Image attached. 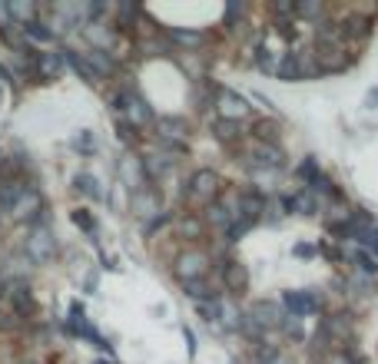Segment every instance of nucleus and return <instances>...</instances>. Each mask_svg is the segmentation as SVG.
<instances>
[{
	"instance_id": "nucleus-1",
	"label": "nucleus",
	"mask_w": 378,
	"mask_h": 364,
	"mask_svg": "<svg viewBox=\"0 0 378 364\" xmlns=\"http://www.w3.org/2000/svg\"><path fill=\"white\" fill-rule=\"evenodd\" d=\"M186 196L193 205H209V202L219 196V173L216 169H199V173L189 176L186 182Z\"/></svg>"
},
{
	"instance_id": "nucleus-2",
	"label": "nucleus",
	"mask_w": 378,
	"mask_h": 364,
	"mask_svg": "<svg viewBox=\"0 0 378 364\" xmlns=\"http://www.w3.org/2000/svg\"><path fill=\"white\" fill-rule=\"evenodd\" d=\"M173 272L176 278L183 282V285H189V282H199V278H206V272H209V255L199 249H186L176 255L173 262Z\"/></svg>"
},
{
	"instance_id": "nucleus-3",
	"label": "nucleus",
	"mask_w": 378,
	"mask_h": 364,
	"mask_svg": "<svg viewBox=\"0 0 378 364\" xmlns=\"http://www.w3.org/2000/svg\"><path fill=\"white\" fill-rule=\"evenodd\" d=\"M57 255V239L47 225H33V232L27 235V259L33 265H47L50 259Z\"/></svg>"
},
{
	"instance_id": "nucleus-4",
	"label": "nucleus",
	"mask_w": 378,
	"mask_h": 364,
	"mask_svg": "<svg viewBox=\"0 0 378 364\" xmlns=\"http://www.w3.org/2000/svg\"><path fill=\"white\" fill-rule=\"evenodd\" d=\"M252 321V325L259 328V331H269V328H279L282 321H285V315H282L279 301H269V298H259V301H252L249 315H246Z\"/></svg>"
},
{
	"instance_id": "nucleus-5",
	"label": "nucleus",
	"mask_w": 378,
	"mask_h": 364,
	"mask_svg": "<svg viewBox=\"0 0 378 364\" xmlns=\"http://www.w3.org/2000/svg\"><path fill=\"white\" fill-rule=\"evenodd\" d=\"M282 305L289 311V318H309L322 311V298L315 291H285L282 295Z\"/></svg>"
},
{
	"instance_id": "nucleus-6",
	"label": "nucleus",
	"mask_w": 378,
	"mask_h": 364,
	"mask_svg": "<svg viewBox=\"0 0 378 364\" xmlns=\"http://www.w3.org/2000/svg\"><path fill=\"white\" fill-rule=\"evenodd\" d=\"M40 209H43V196H40L33 186H27V189L20 192L17 202H14L7 212H10V215H14L17 222H27V219H37Z\"/></svg>"
},
{
	"instance_id": "nucleus-7",
	"label": "nucleus",
	"mask_w": 378,
	"mask_h": 364,
	"mask_svg": "<svg viewBox=\"0 0 378 364\" xmlns=\"http://www.w3.org/2000/svg\"><path fill=\"white\" fill-rule=\"evenodd\" d=\"M216 106H219V119H233V123H243V116H249V103H246L239 93L233 90H219L216 93Z\"/></svg>"
},
{
	"instance_id": "nucleus-8",
	"label": "nucleus",
	"mask_w": 378,
	"mask_h": 364,
	"mask_svg": "<svg viewBox=\"0 0 378 364\" xmlns=\"http://www.w3.org/2000/svg\"><path fill=\"white\" fill-rule=\"evenodd\" d=\"M249 159L259 166V169H269V173L285 166V153H282V146H269V143H252Z\"/></svg>"
},
{
	"instance_id": "nucleus-9",
	"label": "nucleus",
	"mask_w": 378,
	"mask_h": 364,
	"mask_svg": "<svg viewBox=\"0 0 378 364\" xmlns=\"http://www.w3.org/2000/svg\"><path fill=\"white\" fill-rule=\"evenodd\" d=\"M130 209H133V215H140V219H156L159 215V196H156V189H136L133 199H130Z\"/></svg>"
},
{
	"instance_id": "nucleus-10",
	"label": "nucleus",
	"mask_w": 378,
	"mask_h": 364,
	"mask_svg": "<svg viewBox=\"0 0 378 364\" xmlns=\"http://www.w3.org/2000/svg\"><path fill=\"white\" fill-rule=\"evenodd\" d=\"M223 285H226V291L243 295L246 288H249V269H246L243 262H223Z\"/></svg>"
},
{
	"instance_id": "nucleus-11",
	"label": "nucleus",
	"mask_w": 378,
	"mask_h": 364,
	"mask_svg": "<svg viewBox=\"0 0 378 364\" xmlns=\"http://www.w3.org/2000/svg\"><path fill=\"white\" fill-rule=\"evenodd\" d=\"M120 176H123V182L130 186V192L143 189V186H146L143 159H140V156H123V159H120Z\"/></svg>"
},
{
	"instance_id": "nucleus-12",
	"label": "nucleus",
	"mask_w": 378,
	"mask_h": 364,
	"mask_svg": "<svg viewBox=\"0 0 378 364\" xmlns=\"http://www.w3.org/2000/svg\"><path fill=\"white\" fill-rule=\"evenodd\" d=\"M372 33V20L362 17V14H352L339 23V37L342 40H365Z\"/></svg>"
},
{
	"instance_id": "nucleus-13",
	"label": "nucleus",
	"mask_w": 378,
	"mask_h": 364,
	"mask_svg": "<svg viewBox=\"0 0 378 364\" xmlns=\"http://www.w3.org/2000/svg\"><path fill=\"white\" fill-rule=\"evenodd\" d=\"M10 305H14L17 315H33V295H30V288L23 282L10 285Z\"/></svg>"
},
{
	"instance_id": "nucleus-14",
	"label": "nucleus",
	"mask_w": 378,
	"mask_h": 364,
	"mask_svg": "<svg viewBox=\"0 0 378 364\" xmlns=\"http://www.w3.org/2000/svg\"><path fill=\"white\" fill-rule=\"evenodd\" d=\"M87 67L93 70V77H113V57H110V50H90L87 53Z\"/></svg>"
},
{
	"instance_id": "nucleus-15",
	"label": "nucleus",
	"mask_w": 378,
	"mask_h": 364,
	"mask_svg": "<svg viewBox=\"0 0 378 364\" xmlns=\"http://www.w3.org/2000/svg\"><path fill=\"white\" fill-rule=\"evenodd\" d=\"M33 14H37V7H33L30 0H14V4H7V17H10V23H17V27L33 23Z\"/></svg>"
},
{
	"instance_id": "nucleus-16",
	"label": "nucleus",
	"mask_w": 378,
	"mask_h": 364,
	"mask_svg": "<svg viewBox=\"0 0 378 364\" xmlns=\"http://www.w3.org/2000/svg\"><path fill=\"white\" fill-rule=\"evenodd\" d=\"M213 133H216V139H223V143L233 146V143L243 139V123H233V119H216Z\"/></svg>"
},
{
	"instance_id": "nucleus-17",
	"label": "nucleus",
	"mask_w": 378,
	"mask_h": 364,
	"mask_svg": "<svg viewBox=\"0 0 378 364\" xmlns=\"http://www.w3.org/2000/svg\"><path fill=\"white\" fill-rule=\"evenodd\" d=\"M37 70H40V77H47V80H53L63 70V57L60 53H37Z\"/></svg>"
},
{
	"instance_id": "nucleus-18",
	"label": "nucleus",
	"mask_w": 378,
	"mask_h": 364,
	"mask_svg": "<svg viewBox=\"0 0 378 364\" xmlns=\"http://www.w3.org/2000/svg\"><path fill=\"white\" fill-rule=\"evenodd\" d=\"M275 77L285 80V83H299V80H302V67H299V60H295V53H289V57L279 60V67H275Z\"/></svg>"
},
{
	"instance_id": "nucleus-19",
	"label": "nucleus",
	"mask_w": 378,
	"mask_h": 364,
	"mask_svg": "<svg viewBox=\"0 0 378 364\" xmlns=\"http://www.w3.org/2000/svg\"><path fill=\"white\" fill-rule=\"evenodd\" d=\"M252 133L259 136L256 143H269V146H279V123L275 119H259L252 126Z\"/></svg>"
},
{
	"instance_id": "nucleus-20",
	"label": "nucleus",
	"mask_w": 378,
	"mask_h": 364,
	"mask_svg": "<svg viewBox=\"0 0 378 364\" xmlns=\"http://www.w3.org/2000/svg\"><path fill=\"white\" fill-rule=\"evenodd\" d=\"M219 321L226 325V331H236L243 325V311L236 308V301H219Z\"/></svg>"
},
{
	"instance_id": "nucleus-21",
	"label": "nucleus",
	"mask_w": 378,
	"mask_h": 364,
	"mask_svg": "<svg viewBox=\"0 0 378 364\" xmlns=\"http://www.w3.org/2000/svg\"><path fill=\"white\" fill-rule=\"evenodd\" d=\"M166 37L176 40V43H183V47H196V43H203V33H199V30H183V27H169V30H166Z\"/></svg>"
},
{
	"instance_id": "nucleus-22",
	"label": "nucleus",
	"mask_w": 378,
	"mask_h": 364,
	"mask_svg": "<svg viewBox=\"0 0 378 364\" xmlns=\"http://www.w3.org/2000/svg\"><path fill=\"white\" fill-rule=\"evenodd\" d=\"M110 37H113V33L107 30V23H90L87 40H90V43H97L93 50H107L110 47Z\"/></svg>"
},
{
	"instance_id": "nucleus-23",
	"label": "nucleus",
	"mask_w": 378,
	"mask_h": 364,
	"mask_svg": "<svg viewBox=\"0 0 378 364\" xmlns=\"http://www.w3.org/2000/svg\"><path fill=\"white\" fill-rule=\"evenodd\" d=\"M23 189H27L23 182H4V186H0V209H10Z\"/></svg>"
},
{
	"instance_id": "nucleus-24",
	"label": "nucleus",
	"mask_w": 378,
	"mask_h": 364,
	"mask_svg": "<svg viewBox=\"0 0 378 364\" xmlns=\"http://www.w3.org/2000/svg\"><path fill=\"white\" fill-rule=\"evenodd\" d=\"M186 295L193 298V301H206V298H216V291L206 278H199V282H189V285H186Z\"/></svg>"
},
{
	"instance_id": "nucleus-25",
	"label": "nucleus",
	"mask_w": 378,
	"mask_h": 364,
	"mask_svg": "<svg viewBox=\"0 0 378 364\" xmlns=\"http://www.w3.org/2000/svg\"><path fill=\"white\" fill-rule=\"evenodd\" d=\"M20 30H23L30 40H37V43H50V40H53V30H50L47 23H40V20H33V23H27V27H20Z\"/></svg>"
},
{
	"instance_id": "nucleus-26",
	"label": "nucleus",
	"mask_w": 378,
	"mask_h": 364,
	"mask_svg": "<svg viewBox=\"0 0 378 364\" xmlns=\"http://www.w3.org/2000/svg\"><path fill=\"white\" fill-rule=\"evenodd\" d=\"M73 182H77V189L83 192V196H90V199H100V196H103V189H100V182L93 179L90 173H80Z\"/></svg>"
},
{
	"instance_id": "nucleus-27",
	"label": "nucleus",
	"mask_w": 378,
	"mask_h": 364,
	"mask_svg": "<svg viewBox=\"0 0 378 364\" xmlns=\"http://www.w3.org/2000/svg\"><path fill=\"white\" fill-rule=\"evenodd\" d=\"M196 311L203 321H219V301L216 298H206V301H196Z\"/></svg>"
},
{
	"instance_id": "nucleus-28",
	"label": "nucleus",
	"mask_w": 378,
	"mask_h": 364,
	"mask_svg": "<svg viewBox=\"0 0 378 364\" xmlns=\"http://www.w3.org/2000/svg\"><path fill=\"white\" fill-rule=\"evenodd\" d=\"M73 225H77V229H83L87 235H97V219H93L87 209H77V212H73Z\"/></svg>"
},
{
	"instance_id": "nucleus-29",
	"label": "nucleus",
	"mask_w": 378,
	"mask_h": 364,
	"mask_svg": "<svg viewBox=\"0 0 378 364\" xmlns=\"http://www.w3.org/2000/svg\"><path fill=\"white\" fill-rule=\"evenodd\" d=\"M299 176L305 179V186H312V182H315V179L322 176V173H319V163H315L312 156H305V159L299 163Z\"/></svg>"
},
{
	"instance_id": "nucleus-30",
	"label": "nucleus",
	"mask_w": 378,
	"mask_h": 364,
	"mask_svg": "<svg viewBox=\"0 0 378 364\" xmlns=\"http://www.w3.org/2000/svg\"><path fill=\"white\" fill-rule=\"evenodd\" d=\"M322 14H325V7H322V4H315V0H309V4H295V17L319 20Z\"/></svg>"
},
{
	"instance_id": "nucleus-31",
	"label": "nucleus",
	"mask_w": 378,
	"mask_h": 364,
	"mask_svg": "<svg viewBox=\"0 0 378 364\" xmlns=\"http://www.w3.org/2000/svg\"><path fill=\"white\" fill-rule=\"evenodd\" d=\"M249 229H252V222H246V219H233L229 225H226V239H229V242H239Z\"/></svg>"
},
{
	"instance_id": "nucleus-32",
	"label": "nucleus",
	"mask_w": 378,
	"mask_h": 364,
	"mask_svg": "<svg viewBox=\"0 0 378 364\" xmlns=\"http://www.w3.org/2000/svg\"><path fill=\"white\" fill-rule=\"evenodd\" d=\"M179 232H183L186 239H196V235L203 232V222H199V215H186V219L179 222Z\"/></svg>"
},
{
	"instance_id": "nucleus-33",
	"label": "nucleus",
	"mask_w": 378,
	"mask_h": 364,
	"mask_svg": "<svg viewBox=\"0 0 378 364\" xmlns=\"http://www.w3.org/2000/svg\"><path fill=\"white\" fill-rule=\"evenodd\" d=\"M243 14H246V4H226V10H223V23H226V27H236Z\"/></svg>"
},
{
	"instance_id": "nucleus-34",
	"label": "nucleus",
	"mask_w": 378,
	"mask_h": 364,
	"mask_svg": "<svg viewBox=\"0 0 378 364\" xmlns=\"http://www.w3.org/2000/svg\"><path fill=\"white\" fill-rule=\"evenodd\" d=\"M73 146H77V149H83V153H93V149H97V139H93L90 133H80Z\"/></svg>"
},
{
	"instance_id": "nucleus-35",
	"label": "nucleus",
	"mask_w": 378,
	"mask_h": 364,
	"mask_svg": "<svg viewBox=\"0 0 378 364\" xmlns=\"http://www.w3.org/2000/svg\"><path fill=\"white\" fill-rule=\"evenodd\" d=\"M166 222H169V212H159V215H156V219H153V222H149V225H146V229H143V232H146V235H153V232H156V229H163Z\"/></svg>"
},
{
	"instance_id": "nucleus-36",
	"label": "nucleus",
	"mask_w": 378,
	"mask_h": 364,
	"mask_svg": "<svg viewBox=\"0 0 378 364\" xmlns=\"http://www.w3.org/2000/svg\"><path fill=\"white\" fill-rule=\"evenodd\" d=\"M272 14H275V17H295V7H292V4H275Z\"/></svg>"
},
{
	"instance_id": "nucleus-37",
	"label": "nucleus",
	"mask_w": 378,
	"mask_h": 364,
	"mask_svg": "<svg viewBox=\"0 0 378 364\" xmlns=\"http://www.w3.org/2000/svg\"><path fill=\"white\" fill-rule=\"evenodd\" d=\"M295 255H305V259H309V255H315V249H312V245H295Z\"/></svg>"
},
{
	"instance_id": "nucleus-38",
	"label": "nucleus",
	"mask_w": 378,
	"mask_h": 364,
	"mask_svg": "<svg viewBox=\"0 0 378 364\" xmlns=\"http://www.w3.org/2000/svg\"><path fill=\"white\" fill-rule=\"evenodd\" d=\"M266 364H292V358H289V355H282V351H279V355H275V358H269Z\"/></svg>"
},
{
	"instance_id": "nucleus-39",
	"label": "nucleus",
	"mask_w": 378,
	"mask_h": 364,
	"mask_svg": "<svg viewBox=\"0 0 378 364\" xmlns=\"http://www.w3.org/2000/svg\"><path fill=\"white\" fill-rule=\"evenodd\" d=\"M10 80H14V77H10V70L0 63V83H10Z\"/></svg>"
},
{
	"instance_id": "nucleus-40",
	"label": "nucleus",
	"mask_w": 378,
	"mask_h": 364,
	"mask_svg": "<svg viewBox=\"0 0 378 364\" xmlns=\"http://www.w3.org/2000/svg\"><path fill=\"white\" fill-rule=\"evenodd\" d=\"M378 103V90H372V93H369V106H375Z\"/></svg>"
},
{
	"instance_id": "nucleus-41",
	"label": "nucleus",
	"mask_w": 378,
	"mask_h": 364,
	"mask_svg": "<svg viewBox=\"0 0 378 364\" xmlns=\"http://www.w3.org/2000/svg\"><path fill=\"white\" fill-rule=\"evenodd\" d=\"M97 364H107V361H97Z\"/></svg>"
},
{
	"instance_id": "nucleus-42",
	"label": "nucleus",
	"mask_w": 378,
	"mask_h": 364,
	"mask_svg": "<svg viewBox=\"0 0 378 364\" xmlns=\"http://www.w3.org/2000/svg\"><path fill=\"white\" fill-rule=\"evenodd\" d=\"M0 163H4V156H0Z\"/></svg>"
}]
</instances>
